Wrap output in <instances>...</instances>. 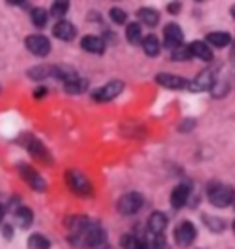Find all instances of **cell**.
Returning a JSON list of instances; mask_svg holds the SVG:
<instances>
[{
    "label": "cell",
    "mask_w": 235,
    "mask_h": 249,
    "mask_svg": "<svg viewBox=\"0 0 235 249\" xmlns=\"http://www.w3.org/2000/svg\"><path fill=\"white\" fill-rule=\"evenodd\" d=\"M68 229V244L76 248H109L107 229L88 216H68L64 220Z\"/></svg>",
    "instance_id": "6da1fadb"
},
{
    "label": "cell",
    "mask_w": 235,
    "mask_h": 249,
    "mask_svg": "<svg viewBox=\"0 0 235 249\" xmlns=\"http://www.w3.org/2000/svg\"><path fill=\"white\" fill-rule=\"evenodd\" d=\"M64 183L72 195L79 196V198H94L96 195L94 183L78 169H68L64 172Z\"/></svg>",
    "instance_id": "7a4b0ae2"
},
{
    "label": "cell",
    "mask_w": 235,
    "mask_h": 249,
    "mask_svg": "<svg viewBox=\"0 0 235 249\" xmlns=\"http://www.w3.org/2000/svg\"><path fill=\"white\" fill-rule=\"evenodd\" d=\"M206 196H208V202L212 203L213 207L217 209H226L234 203L235 191L232 185L226 183H220V181H212L208 189H206Z\"/></svg>",
    "instance_id": "3957f363"
},
{
    "label": "cell",
    "mask_w": 235,
    "mask_h": 249,
    "mask_svg": "<svg viewBox=\"0 0 235 249\" xmlns=\"http://www.w3.org/2000/svg\"><path fill=\"white\" fill-rule=\"evenodd\" d=\"M24 147H26V150L30 152V156H32L35 161L42 163L44 167H52V165H54V156H52V152L48 150V147L37 138V136H33V134L26 136Z\"/></svg>",
    "instance_id": "277c9868"
},
{
    "label": "cell",
    "mask_w": 235,
    "mask_h": 249,
    "mask_svg": "<svg viewBox=\"0 0 235 249\" xmlns=\"http://www.w3.org/2000/svg\"><path fill=\"white\" fill-rule=\"evenodd\" d=\"M143 205H145L143 195L133 191V193H125L123 196H119V200L116 203V211L121 216H133V214L140 213Z\"/></svg>",
    "instance_id": "5b68a950"
},
{
    "label": "cell",
    "mask_w": 235,
    "mask_h": 249,
    "mask_svg": "<svg viewBox=\"0 0 235 249\" xmlns=\"http://www.w3.org/2000/svg\"><path fill=\"white\" fill-rule=\"evenodd\" d=\"M123 90H125V83L121 79H112V81L105 83L103 86H99L98 90H94L90 95H92V99L96 103H110L118 99L123 93Z\"/></svg>",
    "instance_id": "8992f818"
},
{
    "label": "cell",
    "mask_w": 235,
    "mask_h": 249,
    "mask_svg": "<svg viewBox=\"0 0 235 249\" xmlns=\"http://www.w3.org/2000/svg\"><path fill=\"white\" fill-rule=\"evenodd\" d=\"M191 195H193V181L184 179V181H180V183H176V185L173 187L171 196H169V203H171V207L175 211L184 209V207L188 205Z\"/></svg>",
    "instance_id": "52a82bcc"
},
{
    "label": "cell",
    "mask_w": 235,
    "mask_h": 249,
    "mask_svg": "<svg viewBox=\"0 0 235 249\" xmlns=\"http://www.w3.org/2000/svg\"><path fill=\"white\" fill-rule=\"evenodd\" d=\"M17 169H19V174L24 179V183L30 187L32 191H35V193H44V191H48V181L33 167H30V165L26 163H19Z\"/></svg>",
    "instance_id": "ba28073f"
},
{
    "label": "cell",
    "mask_w": 235,
    "mask_h": 249,
    "mask_svg": "<svg viewBox=\"0 0 235 249\" xmlns=\"http://www.w3.org/2000/svg\"><path fill=\"white\" fill-rule=\"evenodd\" d=\"M198 236V231H196V226L189 220H184L178 226L175 227L173 231V238L176 242V246H182V248H189L193 246Z\"/></svg>",
    "instance_id": "9c48e42d"
},
{
    "label": "cell",
    "mask_w": 235,
    "mask_h": 249,
    "mask_svg": "<svg viewBox=\"0 0 235 249\" xmlns=\"http://www.w3.org/2000/svg\"><path fill=\"white\" fill-rule=\"evenodd\" d=\"M24 46L35 57H48L50 52H52V42L46 35H40V33H33V35H28L24 39Z\"/></svg>",
    "instance_id": "30bf717a"
},
{
    "label": "cell",
    "mask_w": 235,
    "mask_h": 249,
    "mask_svg": "<svg viewBox=\"0 0 235 249\" xmlns=\"http://www.w3.org/2000/svg\"><path fill=\"white\" fill-rule=\"evenodd\" d=\"M217 79V73L213 68H206L204 71H200L195 79H189L188 81V92L191 93H200V92H210V88L213 86Z\"/></svg>",
    "instance_id": "8fae6325"
},
{
    "label": "cell",
    "mask_w": 235,
    "mask_h": 249,
    "mask_svg": "<svg viewBox=\"0 0 235 249\" xmlns=\"http://www.w3.org/2000/svg\"><path fill=\"white\" fill-rule=\"evenodd\" d=\"M155 81L158 86H162L165 90H186L189 79L176 75V73H169V71H160L155 75Z\"/></svg>",
    "instance_id": "7c38bea8"
},
{
    "label": "cell",
    "mask_w": 235,
    "mask_h": 249,
    "mask_svg": "<svg viewBox=\"0 0 235 249\" xmlns=\"http://www.w3.org/2000/svg\"><path fill=\"white\" fill-rule=\"evenodd\" d=\"M184 42V30L176 22H169L164 26V44L165 50H173V48L180 46Z\"/></svg>",
    "instance_id": "4fadbf2b"
},
{
    "label": "cell",
    "mask_w": 235,
    "mask_h": 249,
    "mask_svg": "<svg viewBox=\"0 0 235 249\" xmlns=\"http://www.w3.org/2000/svg\"><path fill=\"white\" fill-rule=\"evenodd\" d=\"M52 35L55 39L63 40V42H72V40L78 37V28L70 22V20H64V18H57V22L52 28Z\"/></svg>",
    "instance_id": "5bb4252c"
},
{
    "label": "cell",
    "mask_w": 235,
    "mask_h": 249,
    "mask_svg": "<svg viewBox=\"0 0 235 249\" xmlns=\"http://www.w3.org/2000/svg\"><path fill=\"white\" fill-rule=\"evenodd\" d=\"M81 50L86 52V53H92V55H103L105 50H107V42L105 39L98 37V35H85L81 39Z\"/></svg>",
    "instance_id": "9a60e30c"
},
{
    "label": "cell",
    "mask_w": 235,
    "mask_h": 249,
    "mask_svg": "<svg viewBox=\"0 0 235 249\" xmlns=\"http://www.w3.org/2000/svg\"><path fill=\"white\" fill-rule=\"evenodd\" d=\"M169 226V218L165 213L162 211H155L149 214V220H147V233L149 234H160L164 233Z\"/></svg>",
    "instance_id": "2e32d148"
},
{
    "label": "cell",
    "mask_w": 235,
    "mask_h": 249,
    "mask_svg": "<svg viewBox=\"0 0 235 249\" xmlns=\"http://www.w3.org/2000/svg\"><path fill=\"white\" fill-rule=\"evenodd\" d=\"M188 46L193 57L200 59L202 62H213V50L206 40H193V42H189Z\"/></svg>",
    "instance_id": "e0dca14e"
},
{
    "label": "cell",
    "mask_w": 235,
    "mask_h": 249,
    "mask_svg": "<svg viewBox=\"0 0 235 249\" xmlns=\"http://www.w3.org/2000/svg\"><path fill=\"white\" fill-rule=\"evenodd\" d=\"M136 18L140 20V24L147 26V28H157L160 24V11L155 8H140L136 11Z\"/></svg>",
    "instance_id": "ac0fdd59"
},
{
    "label": "cell",
    "mask_w": 235,
    "mask_h": 249,
    "mask_svg": "<svg viewBox=\"0 0 235 249\" xmlns=\"http://www.w3.org/2000/svg\"><path fill=\"white\" fill-rule=\"evenodd\" d=\"M76 77H78V70L70 64H52V79L55 81L68 83Z\"/></svg>",
    "instance_id": "d6986e66"
},
{
    "label": "cell",
    "mask_w": 235,
    "mask_h": 249,
    "mask_svg": "<svg viewBox=\"0 0 235 249\" xmlns=\"http://www.w3.org/2000/svg\"><path fill=\"white\" fill-rule=\"evenodd\" d=\"M141 50H143V53L147 55V57H158L160 52H162V44H160V39H158L155 33H149V35H145V37H141V42H140Z\"/></svg>",
    "instance_id": "ffe728a7"
},
{
    "label": "cell",
    "mask_w": 235,
    "mask_h": 249,
    "mask_svg": "<svg viewBox=\"0 0 235 249\" xmlns=\"http://www.w3.org/2000/svg\"><path fill=\"white\" fill-rule=\"evenodd\" d=\"M206 42L213 48H226L232 44V33L230 31H210L206 35Z\"/></svg>",
    "instance_id": "44dd1931"
},
{
    "label": "cell",
    "mask_w": 235,
    "mask_h": 249,
    "mask_svg": "<svg viewBox=\"0 0 235 249\" xmlns=\"http://www.w3.org/2000/svg\"><path fill=\"white\" fill-rule=\"evenodd\" d=\"M13 216H15V222L19 227H22V229H28V227H32L33 220H35V214H33V211L30 207H24V205H19L13 209Z\"/></svg>",
    "instance_id": "7402d4cb"
},
{
    "label": "cell",
    "mask_w": 235,
    "mask_h": 249,
    "mask_svg": "<svg viewBox=\"0 0 235 249\" xmlns=\"http://www.w3.org/2000/svg\"><path fill=\"white\" fill-rule=\"evenodd\" d=\"M88 86H90V81L86 77H81V75H78V77L68 81V83H63L64 92L68 95H81V93H85L88 90Z\"/></svg>",
    "instance_id": "603a6c76"
},
{
    "label": "cell",
    "mask_w": 235,
    "mask_h": 249,
    "mask_svg": "<svg viewBox=\"0 0 235 249\" xmlns=\"http://www.w3.org/2000/svg\"><path fill=\"white\" fill-rule=\"evenodd\" d=\"M26 77L30 81H44V79H52V64H37L30 70H26Z\"/></svg>",
    "instance_id": "cb8c5ba5"
},
{
    "label": "cell",
    "mask_w": 235,
    "mask_h": 249,
    "mask_svg": "<svg viewBox=\"0 0 235 249\" xmlns=\"http://www.w3.org/2000/svg\"><path fill=\"white\" fill-rule=\"evenodd\" d=\"M202 224L212 233L215 234H219V233H224V229H226V220L224 218H220V216H213V214H202Z\"/></svg>",
    "instance_id": "d4e9b609"
},
{
    "label": "cell",
    "mask_w": 235,
    "mask_h": 249,
    "mask_svg": "<svg viewBox=\"0 0 235 249\" xmlns=\"http://www.w3.org/2000/svg\"><path fill=\"white\" fill-rule=\"evenodd\" d=\"M119 246L125 249H140L147 248V242H145V236H138L136 233H127L121 236Z\"/></svg>",
    "instance_id": "484cf974"
},
{
    "label": "cell",
    "mask_w": 235,
    "mask_h": 249,
    "mask_svg": "<svg viewBox=\"0 0 235 249\" xmlns=\"http://www.w3.org/2000/svg\"><path fill=\"white\" fill-rule=\"evenodd\" d=\"M141 37H143V33H141V24L140 22L127 24V28H125V39H127V42H129L131 46H140Z\"/></svg>",
    "instance_id": "4316f807"
},
{
    "label": "cell",
    "mask_w": 235,
    "mask_h": 249,
    "mask_svg": "<svg viewBox=\"0 0 235 249\" xmlns=\"http://www.w3.org/2000/svg\"><path fill=\"white\" fill-rule=\"evenodd\" d=\"M68 11H70V0H54L48 15H52L57 20V18H64Z\"/></svg>",
    "instance_id": "83f0119b"
},
{
    "label": "cell",
    "mask_w": 235,
    "mask_h": 249,
    "mask_svg": "<svg viewBox=\"0 0 235 249\" xmlns=\"http://www.w3.org/2000/svg\"><path fill=\"white\" fill-rule=\"evenodd\" d=\"M26 246L32 249H48L52 248V242L48 236H44L42 233H32L30 234V238L26 242Z\"/></svg>",
    "instance_id": "f1b7e54d"
},
{
    "label": "cell",
    "mask_w": 235,
    "mask_h": 249,
    "mask_svg": "<svg viewBox=\"0 0 235 249\" xmlns=\"http://www.w3.org/2000/svg\"><path fill=\"white\" fill-rule=\"evenodd\" d=\"M48 11L44 8H30V18L35 28H46L48 24Z\"/></svg>",
    "instance_id": "f546056e"
},
{
    "label": "cell",
    "mask_w": 235,
    "mask_h": 249,
    "mask_svg": "<svg viewBox=\"0 0 235 249\" xmlns=\"http://www.w3.org/2000/svg\"><path fill=\"white\" fill-rule=\"evenodd\" d=\"M191 59H193V55H191V52H189V46H186L184 42H182L180 46H176L171 50V61L186 62V61H191Z\"/></svg>",
    "instance_id": "4dcf8cb0"
},
{
    "label": "cell",
    "mask_w": 235,
    "mask_h": 249,
    "mask_svg": "<svg viewBox=\"0 0 235 249\" xmlns=\"http://www.w3.org/2000/svg\"><path fill=\"white\" fill-rule=\"evenodd\" d=\"M109 18H110V22L112 24H116V26H123V24H127V20H129V15H127L121 8H112L109 11Z\"/></svg>",
    "instance_id": "1f68e13d"
},
{
    "label": "cell",
    "mask_w": 235,
    "mask_h": 249,
    "mask_svg": "<svg viewBox=\"0 0 235 249\" xmlns=\"http://www.w3.org/2000/svg\"><path fill=\"white\" fill-rule=\"evenodd\" d=\"M0 233L4 236V240H13V236H15V226H11V224H0Z\"/></svg>",
    "instance_id": "d6a6232c"
},
{
    "label": "cell",
    "mask_w": 235,
    "mask_h": 249,
    "mask_svg": "<svg viewBox=\"0 0 235 249\" xmlns=\"http://www.w3.org/2000/svg\"><path fill=\"white\" fill-rule=\"evenodd\" d=\"M196 126V119L195 117H186L180 124H178V132H191Z\"/></svg>",
    "instance_id": "836d02e7"
},
{
    "label": "cell",
    "mask_w": 235,
    "mask_h": 249,
    "mask_svg": "<svg viewBox=\"0 0 235 249\" xmlns=\"http://www.w3.org/2000/svg\"><path fill=\"white\" fill-rule=\"evenodd\" d=\"M167 13H169V15H180L182 13V2L180 0H173V2H169V4H167Z\"/></svg>",
    "instance_id": "e575fe53"
},
{
    "label": "cell",
    "mask_w": 235,
    "mask_h": 249,
    "mask_svg": "<svg viewBox=\"0 0 235 249\" xmlns=\"http://www.w3.org/2000/svg\"><path fill=\"white\" fill-rule=\"evenodd\" d=\"M33 99H37V101H40V99H44L48 95V86H44V85H40V86H37L35 90H33Z\"/></svg>",
    "instance_id": "d590c367"
},
{
    "label": "cell",
    "mask_w": 235,
    "mask_h": 249,
    "mask_svg": "<svg viewBox=\"0 0 235 249\" xmlns=\"http://www.w3.org/2000/svg\"><path fill=\"white\" fill-rule=\"evenodd\" d=\"M9 6H13V8H24V9H30V4H28V0H6Z\"/></svg>",
    "instance_id": "8d00e7d4"
},
{
    "label": "cell",
    "mask_w": 235,
    "mask_h": 249,
    "mask_svg": "<svg viewBox=\"0 0 235 249\" xmlns=\"http://www.w3.org/2000/svg\"><path fill=\"white\" fill-rule=\"evenodd\" d=\"M4 216H6V205H4V203H0V224L4 222Z\"/></svg>",
    "instance_id": "74e56055"
},
{
    "label": "cell",
    "mask_w": 235,
    "mask_h": 249,
    "mask_svg": "<svg viewBox=\"0 0 235 249\" xmlns=\"http://www.w3.org/2000/svg\"><path fill=\"white\" fill-rule=\"evenodd\" d=\"M0 92H2V85H0Z\"/></svg>",
    "instance_id": "f35d334b"
},
{
    "label": "cell",
    "mask_w": 235,
    "mask_h": 249,
    "mask_svg": "<svg viewBox=\"0 0 235 249\" xmlns=\"http://www.w3.org/2000/svg\"><path fill=\"white\" fill-rule=\"evenodd\" d=\"M196 2H202V0H196Z\"/></svg>",
    "instance_id": "ab89813d"
}]
</instances>
